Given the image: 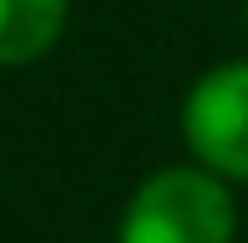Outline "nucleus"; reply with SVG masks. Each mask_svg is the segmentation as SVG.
<instances>
[{"label":"nucleus","mask_w":248,"mask_h":243,"mask_svg":"<svg viewBox=\"0 0 248 243\" xmlns=\"http://www.w3.org/2000/svg\"><path fill=\"white\" fill-rule=\"evenodd\" d=\"M183 137L218 178L248 182V61L213 66L183 102Z\"/></svg>","instance_id":"nucleus-2"},{"label":"nucleus","mask_w":248,"mask_h":243,"mask_svg":"<svg viewBox=\"0 0 248 243\" xmlns=\"http://www.w3.org/2000/svg\"><path fill=\"white\" fill-rule=\"evenodd\" d=\"M66 30V0H0V66L41 61Z\"/></svg>","instance_id":"nucleus-3"},{"label":"nucleus","mask_w":248,"mask_h":243,"mask_svg":"<svg viewBox=\"0 0 248 243\" xmlns=\"http://www.w3.org/2000/svg\"><path fill=\"white\" fill-rule=\"evenodd\" d=\"M243 20H248V0H243Z\"/></svg>","instance_id":"nucleus-4"},{"label":"nucleus","mask_w":248,"mask_h":243,"mask_svg":"<svg viewBox=\"0 0 248 243\" xmlns=\"http://www.w3.org/2000/svg\"><path fill=\"white\" fill-rule=\"evenodd\" d=\"M117 243H233V197L208 167H162L132 193Z\"/></svg>","instance_id":"nucleus-1"}]
</instances>
